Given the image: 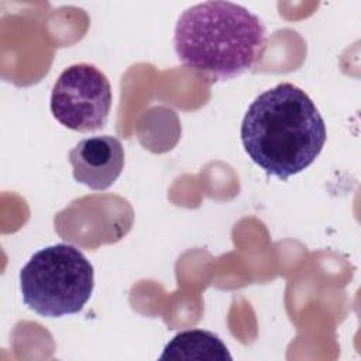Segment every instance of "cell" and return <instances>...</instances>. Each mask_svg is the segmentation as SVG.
I'll return each instance as SVG.
<instances>
[{"label":"cell","mask_w":361,"mask_h":361,"mask_svg":"<svg viewBox=\"0 0 361 361\" xmlns=\"http://www.w3.org/2000/svg\"><path fill=\"white\" fill-rule=\"evenodd\" d=\"M240 135L251 161L282 180L312 165L327 137L316 104L292 83H279L257 96L245 111Z\"/></svg>","instance_id":"1"},{"label":"cell","mask_w":361,"mask_h":361,"mask_svg":"<svg viewBox=\"0 0 361 361\" xmlns=\"http://www.w3.org/2000/svg\"><path fill=\"white\" fill-rule=\"evenodd\" d=\"M265 25L231 1H203L178 18L173 47L178 59L212 82L247 72L265 48Z\"/></svg>","instance_id":"2"},{"label":"cell","mask_w":361,"mask_h":361,"mask_svg":"<svg viewBox=\"0 0 361 361\" xmlns=\"http://www.w3.org/2000/svg\"><path fill=\"white\" fill-rule=\"evenodd\" d=\"M93 286V265L79 248L65 243L34 252L20 271L24 303L44 317L80 312Z\"/></svg>","instance_id":"3"},{"label":"cell","mask_w":361,"mask_h":361,"mask_svg":"<svg viewBox=\"0 0 361 361\" xmlns=\"http://www.w3.org/2000/svg\"><path fill=\"white\" fill-rule=\"evenodd\" d=\"M52 116L73 131H96L107 123L111 86L94 65L75 63L56 79L49 102Z\"/></svg>","instance_id":"4"},{"label":"cell","mask_w":361,"mask_h":361,"mask_svg":"<svg viewBox=\"0 0 361 361\" xmlns=\"http://www.w3.org/2000/svg\"><path fill=\"white\" fill-rule=\"evenodd\" d=\"M68 158L75 180L93 190L110 188L124 168V148L120 140L111 135L80 140Z\"/></svg>","instance_id":"5"},{"label":"cell","mask_w":361,"mask_h":361,"mask_svg":"<svg viewBox=\"0 0 361 361\" xmlns=\"http://www.w3.org/2000/svg\"><path fill=\"white\" fill-rule=\"evenodd\" d=\"M161 360H196V361H231L221 338L207 330H185L178 333L164 348Z\"/></svg>","instance_id":"6"}]
</instances>
